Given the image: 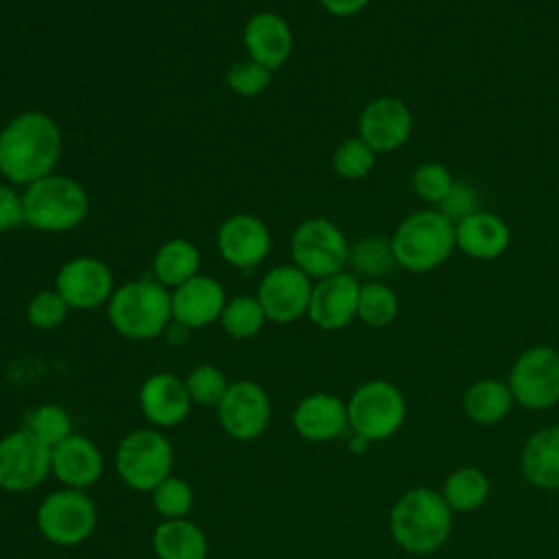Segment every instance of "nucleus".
Returning <instances> with one entry per match:
<instances>
[{"label": "nucleus", "mask_w": 559, "mask_h": 559, "mask_svg": "<svg viewBox=\"0 0 559 559\" xmlns=\"http://www.w3.org/2000/svg\"><path fill=\"white\" fill-rule=\"evenodd\" d=\"M100 450L81 435H70L50 450V472L70 489H85L103 474Z\"/></svg>", "instance_id": "obj_20"}, {"label": "nucleus", "mask_w": 559, "mask_h": 559, "mask_svg": "<svg viewBox=\"0 0 559 559\" xmlns=\"http://www.w3.org/2000/svg\"><path fill=\"white\" fill-rule=\"evenodd\" d=\"M411 109L393 96L373 98L358 118V138L367 142L373 153L397 151L411 135Z\"/></svg>", "instance_id": "obj_16"}, {"label": "nucleus", "mask_w": 559, "mask_h": 559, "mask_svg": "<svg viewBox=\"0 0 559 559\" xmlns=\"http://www.w3.org/2000/svg\"><path fill=\"white\" fill-rule=\"evenodd\" d=\"M201 253L199 249L183 238H173L164 242L153 258L155 280L166 288H177L183 282L199 275Z\"/></svg>", "instance_id": "obj_26"}, {"label": "nucleus", "mask_w": 559, "mask_h": 559, "mask_svg": "<svg viewBox=\"0 0 559 559\" xmlns=\"http://www.w3.org/2000/svg\"><path fill=\"white\" fill-rule=\"evenodd\" d=\"M271 231L266 223L253 214H234L225 218L216 231V247L223 260L238 269L262 264L271 251Z\"/></svg>", "instance_id": "obj_15"}, {"label": "nucleus", "mask_w": 559, "mask_h": 559, "mask_svg": "<svg viewBox=\"0 0 559 559\" xmlns=\"http://www.w3.org/2000/svg\"><path fill=\"white\" fill-rule=\"evenodd\" d=\"M456 247L476 260H493L509 247L507 223L489 212H474L454 225Z\"/></svg>", "instance_id": "obj_23"}, {"label": "nucleus", "mask_w": 559, "mask_h": 559, "mask_svg": "<svg viewBox=\"0 0 559 559\" xmlns=\"http://www.w3.org/2000/svg\"><path fill=\"white\" fill-rule=\"evenodd\" d=\"M360 284L352 273H336L312 286L308 317L321 330H341L358 312Z\"/></svg>", "instance_id": "obj_17"}, {"label": "nucleus", "mask_w": 559, "mask_h": 559, "mask_svg": "<svg viewBox=\"0 0 559 559\" xmlns=\"http://www.w3.org/2000/svg\"><path fill=\"white\" fill-rule=\"evenodd\" d=\"M397 297L389 286L380 282L360 284L356 317L362 323L371 328H384L397 317Z\"/></svg>", "instance_id": "obj_30"}, {"label": "nucleus", "mask_w": 559, "mask_h": 559, "mask_svg": "<svg viewBox=\"0 0 559 559\" xmlns=\"http://www.w3.org/2000/svg\"><path fill=\"white\" fill-rule=\"evenodd\" d=\"M456 247L454 223L439 210L408 214L391 238L395 264L413 273H426L445 262Z\"/></svg>", "instance_id": "obj_4"}, {"label": "nucleus", "mask_w": 559, "mask_h": 559, "mask_svg": "<svg viewBox=\"0 0 559 559\" xmlns=\"http://www.w3.org/2000/svg\"><path fill=\"white\" fill-rule=\"evenodd\" d=\"M190 404L186 382L173 373H153L140 389V408L155 426H177L186 419Z\"/></svg>", "instance_id": "obj_21"}, {"label": "nucleus", "mask_w": 559, "mask_h": 559, "mask_svg": "<svg viewBox=\"0 0 559 559\" xmlns=\"http://www.w3.org/2000/svg\"><path fill=\"white\" fill-rule=\"evenodd\" d=\"M522 474L539 489H559V426L542 428L522 450Z\"/></svg>", "instance_id": "obj_24"}, {"label": "nucleus", "mask_w": 559, "mask_h": 559, "mask_svg": "<svg viewBox=\"0 0 559 559\" xmlns=\"http://www.w3.org/2000/svg\"><path fill=\"white\" fill-rule=\"evenodd\" d=\"M227 87L242 96V98H253L260 96L269 83H271V70H266L264 66L247 59V61H238L227 70Z\"/></svg>", "instance_id": "obj_37"}, {"label": "nucleus", "mask_w": 559, "mask_h": 559, "mask_svg": "<svg viewBox=\"0 0 559 559\" xmlns=\"http://www.w3.org/2000/svg\"><path fill=\"white\" fill-rule=\"evenodd\" d=\"M114 330L131 341L157 338L170 325V293L157 280H133L118 286L107 301Z\"/></svg>", "instance_id": "obj_3"}, {"label": "nucleus", "mask_w": 559, "mask_h": 559, "mask_svg": "<svg viewBox=\"0 0 559 559\" xmlns=\"http://www.w3.org/2000/svg\"><path fill=\"white\" fill-rule=\"evenodd\" d=\"M290 253L295 266L314 280L336 275L349 262L345 234L332 221L321 216L306 218L297 225L290 238Z\"/></svg>", "instance_id": "obj_7"}, {"label": "nucleus", "mask_w": 559, "mask_h": 559, "mask_svg": "<svg viewBox=\"0 0 559 559\" xmlns=\"http://www.w3.org/2000/svg\"><path fill=\"white\" fill-rule=\"evenodd\" d=\"M323 4V9L336 17H349L360 13L369 0H319Z\"/></svg>", "instance_id": "obj_41"}, {"label": "nucleus", "mask_w": 559, "mask_h": 559, "mask_svg": "<svg viewBox=\"0 0 559 559\" xmlns=\"http://www.w3.org/2000/svg\"><path fill=\"white\" fill-rule=\"evenodd\" d=\"M70 306L63 301V297L52 290H39L33 295V299L26 306V319L37 330H52L63 323Z\"/></svg>", "instance_id": "obj_36"}, {"label": "nucleus", "mask_w": 559, "mask_h": 559, "mask_svg": "<svg viewBox=\"0 0 559 559\" xmlns=\"http://www.w3.org/2000/svg\"><path fill=\"white\" fill-rule=\"evenodd\" d=\"M151 493H153V504L157 513L164 515L166 520L186 518V513L192 509L194 493L183 478L168 476Z\"/></svg>", "instance_id": "obj_34"}, {"label": "nucleus", "mask_w": 559, "mask_h": 559, "mask_svg": "<svg viewBox=\"0 0 559 559\" xmlns=\"http://www.w3.org/2000/svg\"><path fill=\"white\" fill-rule=\"evenodd\" d=\"M173 448L164 435L151 428L129 432L116 454V469L120 478L135 491H153L170 476Z\"/></svg>", "instance_id": "obj_8"}, {"label": "nucleus", "mask_w": 559, "mask_h": 559, "mask_svg": "<svg viewBox=\"0 0 559 559\" xmlns=\"http://www.w3.org/2000/svg\"><path fill=\"white\" fill-rule=\"evenodd\" d=\"M406 415L402 391L386 380L360 384L347 402V419L352 430L367 439L380 441L397 432Z\"/></svg>", "instance_id": "obj_6"}, {"label": "nucleus", "mask_w": 559, "mask_h": 559, "mask_svg": "<svg viewBox=\"0 0 559 559\" xmlns=\"http://www.w3.org/2000/svg\"><path fill=\"white\" fill-rule=\"evenodd\" d=\"M511 389L500 380H478L465 391V415L476 424H498L511 411Z\"/></svg>", "instance_id": "obj_27"}, {"label": "nucleus", "mask_w": 559, "mask_h": 559, "mask_svg": "<svg viewBox=\"0 0 559 559\" xmlns=\"http://www.w3.org/2000/svg\"><path fill=\"white\" fill-rule=\"evenodd\" d=\"M225 304V288L210 275H194L177 286L170 295L173 319L188 330L205 328L218 321Z\"/></svg>", "instance_id": "obj_18"}, {"label": "nucleus", "mask_w": 559, "mask_h": 559, "mask_svg": "<svg viewBox=\"0 0 559 559\" xmlns=\"http://www.w3.org/2000/svg\"><path fill=\"white\" fill-rule=\"evenodd\" d=\"M310 295V277L295 264L273 266L258 286V301L273 323H293L308 314Z\"/></svg>", "instance_id": "obj_13"}, {"label": "nucleus", "mask_w": 559, "mask_h": 559, "mask_svg": "<svg viewBox=\"0 0 559 559\" xmlns=\"http://www.w3.org/2000/svg\"><path fill=\"white\" fill-rule=\"evenodd\" d=\"M242 41L249 59L271 72L282 68L293 52V31L288 22L271 11L255 13L247 20Z\"/></svg>", "instance_id": "obj_19"}, {"label": "nucleus", "mask_w": 559, "mask_h": 559, "mask_svg": "<svg viewBox=\"0 0 559 559\" xmlns=\"http://www.w3.org/2000/svg\"><path fill=\"white\" fill-rule=\"evenodd\" d=\"M96 507L83 489H59L48 493L37 509L39 533L57 546H74L92 535Z\"/></svg>", "instance_id": "obj_9"}, {"label": "nucleus", "mask_w": 559, "mask_h": 559, "mask_svg": "<svg viewBox=\"0 0 559 559\" xmlns=\"http://www.w3.org/2000/svg\"><path fill=\"white\" fill-rule=\"evenodd\" d=\"M216 559H223V557H216Z\"/></svg>", "instance_id": "obj_42"}, {"label": "nucleus", "mask_w": 559, "mask_h": 559, "mask_svg": "<svg viewBox=\"0 0 559 559\" xmlns=\"http://www.w3.org/2000/svg\"><path fill=\"white\" fill-rule=\"evenodd\" d=\"M489 496V480L478 467H461L445 478L443 500L452 511H474Z\"/></svg>", "instance_id": "obj_28"}, {"label": "nucleus", "mask_w": 559, "mask_h": 559, "mask_svg": "<svg viewBox=\"0 0 559 559\" xmlns=\"http://www.w3.org/2000/svg\"><path fill=\"white\" fill-rule=\"evenodd\" d=\"M61 129L44 111H24L0 131V175L11 183H35L52 175L61 157Z\"/></svg>", "instance_id": "obj_1"}, {"label": "nucleus", "mask_w": 559, "mask_h": 559, "mask_svg": "<svg viewBox=\"0 0 559 559\" xmlns=\"http://www.w3.org/2000/svg\"><path fill=\"white\" fill-rule=\"evenodd\" d=\"M227 386L229 382L225 380L223 371H218L214 365H199L186 378L190 400L203 406H218Z\"/></svg>", "instance_id": "obj_35"}, {"label": "nucleus", "mask_w": 559, "mask_h": 559, "mask_svg": "<svg viewBox=\"0 0 559 559\" xmlns=\"http://www.w3.org/2000/svg\"><path fill=\"white\" fill-rule=\"evenodd\" d=\"M509 389L518 404L544 411L559 402V352L546 345L522 352L509 373Z\"/></svg>", "instance_id": "obj_10"}, {"label": "nucleus", "mask_w": 559, "mask_h": 559, "mask_svg": "<svg viewBox=\"0 0 559 559\" xmlns=\"http://www.w3.org/2000/svg\"><path fill=\"white\" fill-rule=\"evenodd\" d=\"M24 223V205L22 197L15 194L9 186L0 183V231L15 229Z\"/></svg>", "instance_id": "obj_40"}, {"label": "nucleus", "mask_w": 559, "mask_h": 559, "mask_svg": "<svg viewBox=\"0 0 559 559\" xmlns=\"http://www.w3.org/2000/svg\"><path fill=\"white\" fill-rule=\"evenodd\" d=\"M153 550L157 559H207V539L186 518L164 520L153 533Z\"/></svg>", "instance_id": "obj_25"}, {"label": "nucleus", "mask_w": 559, "mask_h": 559, "mask_svg": "<svg viewBox=\"0 0 559 559\" xmlns=\"http://www.w3.org/2000/svg\"><path fill=\"white\" fill-rule=\"evenodd\" d=\"M50 472V448L31 430H15L0 439V487L4 491L35 489Z\"/></svg>", "instance_id": "obj_11"}, {"label": "nucleus", "mask_w": 559, "mask_h": 559, "mask_svg": "<svg viewBox=\"0 0 559 559\" xmlns=\"http://www.w3.org/2000/svg\"><path fill=\"white\" fill-rule=\"evenodd\" d=\"M26 430H31L44 445L52 450L72 435V421L66 408L57 404H44L31 415Z\"/></svg>", "instance_id": "obj_33"}, {"label": "nucleus", "mask_w": 559, "mask_h": 559, "mask_svg": "<svg viewBox=\"0 0 559 559\" xmlns=\"http://www.w3.org/2000/svg\"><path fill=\"white\" fill-rule=\"evenodd\" d=\"M439 212L456 225L459 221H463L469 214L478 212V194H476V190L472 186H467L465 181H454L450 192L439 203Z\"/></svg>", "instance_id": "obj_39"}, {"label": "nucleus", "mask_w": 559, "mask_h": 559, "mask_svg": "<svg viewBox=\"0 0 559 559\" xmlns=\"http://www.w3.org/2000/svg\"><path fill=\"white\" fill-rule=\"evenodd\" d=\"M24 223L39 231H70L87 216V192L66 175H48L26 186Z\"/></svg>", "instance_id": "obj_5"}, {"label": "nucleus", "mask_w": 559, "mask_h": 559, "mask_svg": "<svg viewBox=\"0 0 559 559\" xmlns=\"http://www.w3.org/2000/svg\"><path fill=\"white\" fill-rule=\"evenodd\" d=\"M271 419V402L266 391L251 382H231L218 402V421L223 430L236 441L258 439Z\"/></svg>", "instance_id": "obj_12"}, {"label": "nucleus", "mask_w": 559, "mask_h": 559, "mask_svg": "<svg viewBox=\"0 0 559 559\" xmlns=\"http://www.w3.org/2000/svg\"><path fill=\"white\" fill-rule=\"evenodd\" d=\"M293 426L308 441L336 439L349 426L347 404L330 393H312L297 404Z\"/></svg>", "instance_id": "obj_22"}, {"label": "nucleus", "mask_w": 559, "mask_h": 559, "mask_svg": "<svg viewBox=\"0 0 559 559\" xmlns=\"http://www.w3.org/2000/svg\"><path fill=\"white\" fill-rule=\"evenodd\" d=\"M376 153L360 138L343 140L332 153V168L343 179H362L373 168Z\"/></svg>", "instance_id": "obj_32"}, {"label": "nucleus", "mask_w": 559, "mask_h": 559, "mask_svg": "<svg viewBox=\"0 0 559 559\" xmlns=\"http://www.w3.org/2000/svg\"><path fill=\"white\" fill-rule=\"evenodd\" d=\"M55 290L70 308L92 310L111 299L114 275L105 262L81 255L59 269L55 277Z\"/></svg>", "instance_id": "obj_14"}, {"label": "nucleus", "mask_w": 559, "mask_h": 559, "mask_svg": "<svg viewBox=\"0 0 559 559\" xmlns=\"http://www.w3.org/2000/svg\"><path fill=\"white\" fill-rule=\"evenodd\" d=\"M221 325L231 338H251L255 336L264 323L269 321L264 314V308L260 306L258 297L251 295H238L234 299H227L223 312H221Z\"/></svg>", "instance_id": "obj_29"}, {"label": "nucleus", "mask_w": 559, "mask_h": 559, "mask_svg": "<svg viewBox=\"0 0 559 559\" xmlns=\"http://www.w3.org/2000/svg\"><path fill=\"white\" fill-rule=\"evenodd\" d=\"M454 186L452 173L437 162H426L413 173V190L428 203H441Z\"/></svg>", "instance_id": "obj_38"}, {"label": "nucleus", "mask_w": 559, "mask_h": 559, "mask_svg": "<svg viewBox=\"0 0 559 559\" xmlns=\"http://www.w3.org/2000/svg\"><path fill=\"white\" fill-rule=\"evenodd\" d=\"M389 524L400 548L413 555H426L448 539L452 528V509L441 493L417 487L397 498L391 509Z\"/></svg>", "instance_id": "obj_2"}, {"label": "nucleus", "mask_w": 559, "mask_h": 559, "mask_svg": "<svg viewBox=\"0 0 559 559\" xmlns=\"http://www.w3.org/2000/svg\"><path fill=\"white\" fill-rule=\"evenodd\" d=\"M349 262L358 273L367 277H380L391 271V266L395 264V258H393L391 242L378 236H369L358 240L349 249Z\"/></svg>", "instance_id": "obj_31"}]
</instances>
